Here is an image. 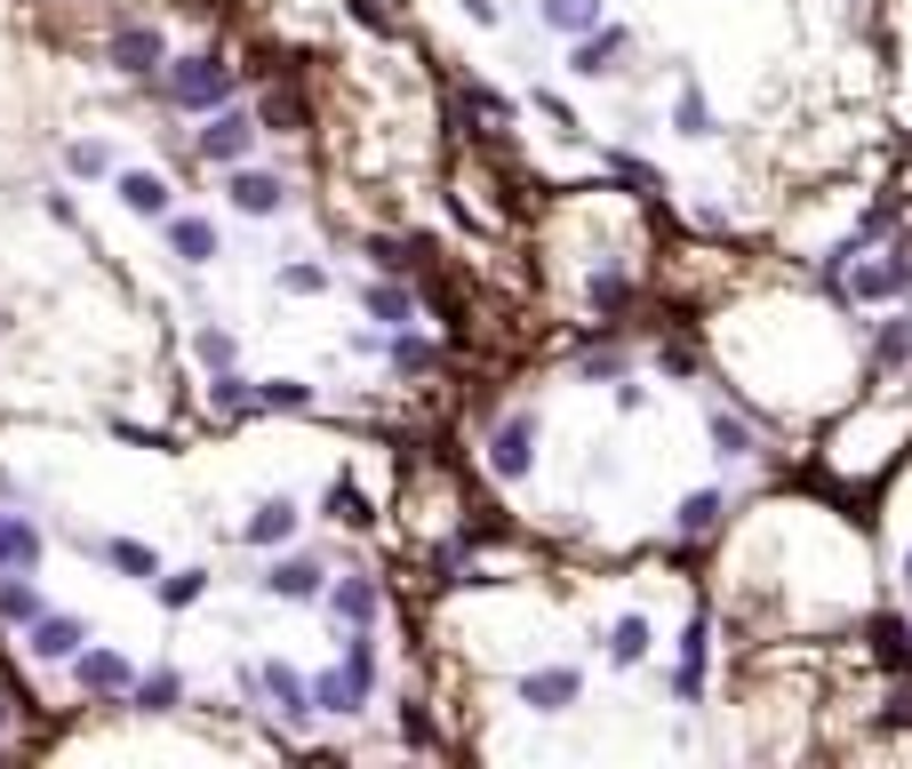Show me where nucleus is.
I'll return each instance as SVG.
<instances>
[{
	"label": "nucleus",
	"mask_w": 912,
	"mask_h": 769,
	"mask_svg": "<svg viewBox=\"0 0 912 769\" xmlns=\"http://www.w3.org/2000/svg\"><path fill=\"white\" fill-rule=\"evenodd\" d=\"M88 625L81 617H32V657H81Z\"/></svg>",
	"instance_id": "f257e3e1"
},
{
	"label": "nucleus",
	"mask_w": 912,
	"mask_h": 769,
	"mask_svg": "<svg viewBox=\"0 0 912 769\" xmlns=\"http://www.w3.org/2000/svg\"><path fill=\"white\" fill-rule=\"evenodd\" d=\"M41 561V538H32V521L0 513V570H32Z\"/></svg>",
	"instance_id": "f03ea898"
},
{
	"label": "nucleus",
	"mask_w": 912,
	"mask_h": 769,
	"mask_svg": "<svg viewBox=\"0 0 912 769\" xmlns=\"http://www.w3.org/2000/svg\"><path fill=\"white\" fill-rule=\"evenodd\" d=\"M81 689H96V697L128 689V657H113V650H88V657H81Z\"/></svg>",
	"instance_id": "7ed1b4c3"
},
{
	"label": "nucleus",
	"mask_w": 912,
	"mask_h": 769,
	"mask_svg": "<svg viewBox=\"0 0 912 769\" xmlns=\"http://www.w3.org/2000/svg\"><path fill=\"white\" fill-rule=\"evenodd\" d=\"M200 153H209V160H241V153H249V121L224 113L217 128H200Z\"/></svg>",
	"instance_id": "20e7f679"
},
{
	"label": "nucleus",
	"mask_w": 912,
	"mask_h": 769,
	"mask_svg": "<svg viewBox=\"0 0 912 769\" xmlns=\"http://www.w3.org/2000/svg\"><path fill=\"white\" fill-rule=\"evenodd\" d=\"M120 64H128V73H153V64H160V32L128 24V32H120Z\"/></svg>",
	"instance_id": "39448f33"
},
{
	"label": "nucleus",
	"mask_w": 912,
	"mask_h": 769,
	"mask_svg": "<svg viewBox=\"0 0 912 769\" xmlns=\"http://www.w3.org/2000/svg\"><path fill=\"white\" fill-rule=\"evenodd\" d=\"M232 209H256V217H264V209H281V185H273V177H249V169H241V177H232Z\"/></svg>",
	"instance_id": "423d86ee"
},
{
	"label": "nucleus",
	"mask_w": 912,
	"mask_h": 769,
	"mask_svg": "<svg viewBox=\"0 0 912 769\" xmlns=\"http://www.w3.org/2000/svg\"><path fill=\"white\" fill-rule=\"evenodd\" d=\"M120 193H128V209H145V217H160V209H168V185H160V177H145V169H128V177H120Z\"/></svg>",
	"instance_id": "0eeeda50"
},
{
	"label": "nucleus",
	"mask_w": 912,
	"mask_h": 769,
	"mask_svg": "<svg viewBox=\"0 0 912 769\" xmlns=\"http://www.w3.org/2000/svg\"><path fill=\"white\" fill-rule=\"evenodd\" d=\"M0 617H9V625H32V617H41V593H32L24 578H9V585H0Z\"/></svg>",
	"instance_id": "6e6552de"
},
{
	"label": "nucleus",
	"mask_w": 912,
	"mask_h": 769,
	"mask_svg": "<svg viewBox=\"0 0 912 769\" xmlns=\"http://www.w3.org/2000/svg\"><path fill=\"white\" fill-rule=\"evenodd\" d=\"M168 241H177V257H185V264H200V257H217V232L200 225V217H185L177 232H168Z\"/></svg>",
	"instance_id": "1a4fd4ad"
},
{
	"label": "nucleus",
	"mask_w": 912,
	"mask_h": 769,
	"mask_svg": "<svg viewBox=\"0 0 912 769\" xmlns=\"http://www.w3.org/2000/svg\"><path fill=\"white\" fill-rule=\"evenodd\" d=\"M289 529H296V506L281 497V506H264V513L249 521V545H273V538H289Z\"/></svg>",
	"instance_id": "9d476101"
},
{
	"label": "nucleus",
	"mask_w": 912,
	"mask_h": 769,
	"mask_svg": "<svg viewBox=\"0 0 912 769\" xmlns=\"http://www.w3.org/2000/svg\"><path fill=\"white\" fill-rule=\"evenodd\" d=\"M313 585H321V561H281L273 570V593H289V601H304Z\"/></svg>",
	"instance_id": "9b49d317"
},
{
	"label": "nucleus",
	"mask_w": 912,
	"mask_h": 769,
	"mask_svg": "<svg viewBox=\"0 0 912 769\" xmlns=\"http://www.w3.org/2000/svg\"><path fill=\"white\" fill-rule=\"evenodd\" d=\"M64 160H73V177H105V145H73Z\"/></svg>",
	"instance_id": "f8f14e48"
},
{
	"label": "nucleus",
	"mask_w": 912,
	"mask_h": 769,
	"mask_svg": "<svg viewBox=\"0 0 912 769\" xmlns=\"http://www.w3.org/2000/svg\"><path fill=\"white\" fill-rule=\"evenodd\" d=\"M113 570H128V578H153V553H145V545H113Z\"/></svg>",
	"instance_id": "ddd939ff"
},
{
	"label": "nucleus",
	"mask_w": 912,
	"mask_h": 769,
	"mask_svg": "<svg viewBox=\"0 0 912 769\" xmlns=\"http://www.w3.org/2000/svg\"><path fill=\"white\" fill-rule=\"evenodd\" d=\"M0 721H9V706H0Z\"/></svg>",
	"instance_id": "4468645a"
}]
</instances>
